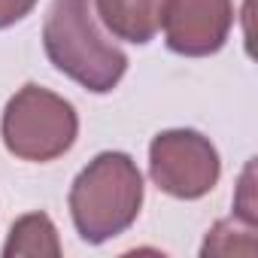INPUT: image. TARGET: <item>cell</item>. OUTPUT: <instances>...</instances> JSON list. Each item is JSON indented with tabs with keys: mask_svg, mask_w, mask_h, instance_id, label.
Listing matches in <instances>:
<instances>
[{
	"mask_svg": "<svg viewBox=\"0 0 258 258\" xmlns=\"http://www.w3.org/2000/svg\"><path fill=\"white\" fill-rule=\"evenodd\" d=\"M164 4L167 0H94L103 28L112 37L137 46H146L158 34Z\"/></svg>",
	"mask_w": 258,
	"mask_h": 258,
	"instance_id": "obj_6",
	"label": "cell"
},
{
	"mask_svg": "<svg viewBox=\"0 0 258 258\" xmlns=\"http://www.w3.org/2000/svg\"><path fill=\"white\" fill-rule=\"evenodd\" d=\"M4 255L7 258H19V255H28V258H43V255L58 258L61 255V240H58V231H55L52 219L46 213L22 216L10 228Z\"/></svg>",
	"mask_w": 258,
	"mask_h": 258,
	"instance_id": "obj_7",
	"label": "cell"
},
{
	"mask_svg": "<svg viewBox=\"0 0 258 258\" xmlns=\"http://www.w3.org/2000/svg\"><path fill=\"white\" fill-rule=\"evenodd\" d=\"M0 134L10 155L46 164L70 152L79 134V115L61 94L28 82L10 97L0 118Z\"/></svg>",
	"mask_w": 258,
	"mask_h": 258,
	"instance_id": "obj_3",
	"label": "cell"
},
{
	"mask_svg": "<svg viewBox=\"0 0 258 258\" xmlns=\"http://www.w3.org/2000/svg\"><path fill=\"white\" fill-rule=\"evenodd\" d=\"M149 176L164 195L198 201L216 188L222 161L210 137L191 127H173L155 134L149 143Z\"/></svg>",
	"mask_w": 258,
	"mask_h": 258,
	"instance_id": "obj_4",
	"label": "cell"
},
{
	"mask_svg": "<svg viewBox=\"0 0 258 258\" xmlns=\"http://www.w3.org/2000/svg\"><path fill=\"white\" fill-rule=\"evenodd\" d=\"M143 207V173L124 152H100L70 185V216L79 237L100 246L124 234Z\"/></svg>",
	"mask_w": 258,
	"mask_h": 258,
	"instance_id": "obj_1",
	"label": "cell"
},
{
	"mask_svg": "<svg viewBox=\"0 0 258 258\" xmlns=\"http://www.w3.org/2000/svg\"><path fill=\"white\" fill-rule=\"evenodd\" d=\"M43 49L55 70L94 94L112 91L127 70V55L100 34L91 0H52L43 25Z\"/></svg>",
	"mask_w": 258,
	"mask_h": 258,
	"instance_id": "obj_2",
	"label": "cell"
},
{
	"mask_svg": "<svg viewBox=\"0 0 258 258\" xmlns=\"http://www.w3.org/2000/svg\"><path fill=\"white\" fill-rule=\"evenodd\" d=\"M34 7H37V0H0V31L22 22Z\"/></svg>",
	"mask_w": 258,
	"mask_h": 258,
	"instance_id": "obj_8",
	"label": "cell"
},
{
	"mask_svg": "<svg viewBox=\"0 0 258 258\" xmlns=\"http://www.w3.org/2000/svg\"><path fill=\"white\" fill-rule=\"evenodd\" d=\"M161 28L170 52L188 58L213 55L234 28V0H167Z\"/></svg>",
	"mask_w": 258,
	"mask_h": 258,
	"instance_id": "obj_5",
	"label": "cell"
}]
</instances>
